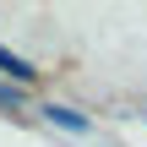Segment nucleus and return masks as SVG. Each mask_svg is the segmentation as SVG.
<instances>
[{
  "instance_id": "f03ea898",
  "label": "nucleus",
  "mask_w": 147,
  "mask_h": 147,
  "mask_svg": "<svg viewBox=\"0 0 147 147\" xmlns=\"http://www.w3.org/2000/svg\"><path fill=\"white\" fill-rule=\"evenodd\" d=\"M0 71H5V76H11L16 87H27V82H38V71H33V65H27L22 55H11L5 44H0Z\"/></svg>"
},
{
  "instance_id": "f257e3e1",
  "label": "nucleus",
  "mask_w": 147,
  "mask_h": 147,
  "mask_svg": "<svg viewBox=\"0 0 147 147\" xmlns=\"http://www.w3.org/2000/svg\"><path fill=\"white\" fill-rule=\"evenodd\" d=\"M38 115H44L49 125H60V131H71V136H87V131H93V120H87V115H76V109H65V104H44Z\"/></svg>"
},
{
  "instance_id": "7ed1b4c3",
  "label": "nucleus",
  "mask_w": 147,
  "mask_h": 147,
  "mask_svg": "<svg viewBox=\"0 0 147 147\" xmlns=\"http://www.w3.org/2000/svg\"><path fill=\"white\" fill-rule=\"evenodd\" d=\"M0 109H11V115H16V109H22V93H16V87H11V82H0Z\"/></svg>"
}]
</instances>
